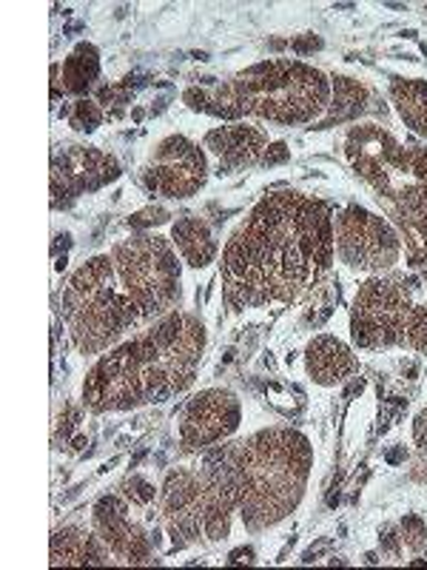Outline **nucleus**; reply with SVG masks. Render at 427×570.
<instances>
[{
    "instance_id": "f257e3e1",
    "label": "nucleus",
    "mask_w": 427,
    "mask_h": 570,
    "mask_svg": "<svg viewBox=\"0 0 427 570\" xmlns=\"http://www.w3.org/2000/svg\"><path fill=\"white\" fill-rule=\"evenodd\" d=\"M334 254L328 203L294 188L262 197L222 248L228 308L294 303L328 277Z\"/></svg>"
},
{
    "instance_id": "f03ea898",
    "label": "nucleus",
    "mask_w": 427,
    "mask_h": 570,
    "mask_svg": "<svg viewBox=\"0 0 427 570\" xmlns=\"http://www.w3.org/2000/svg\"><path fill=\"white\" fill-rule=\"evenodd\" d=\"M206 345L208 331L200 317L166 314L91 365L80 402L91 414H115L171 400L195 385Z\"/></svg>"
},
{
    "instance_id": "7ed1b4c3",
    "label": "nucleus",
    "mask_w": 427,
    "mask_h": 570,
    "mask_svg": "<svg viewBox=\"0 0 427 570\" xmlns=\"http://www.w3.org/2000/svg\"><path fill=\"white\" fill-rule=\"evenodd\" d=\"M314 468L311 440L297 428L274 425L240 442L237 513L248 533L279 525L299 508Z\"/></svg>"
},
{
    "instance_id": "20e7f679",
    "label": "nucleus",
    "mask_w": 427,
    "mask_h": 570,
    "mask_svg": "<svg viewBox=\"0 0 427 570\" xmlns=\"http://www.w3.org/2000/svg\"><path fill=\"white\" fill-rule=\"evenodd\" d=\"M237 451L240 442H220L202 451L197 468H171L160 493V519L175 548L214 544L231 533L237 513Z\"/></svg>"
},
{
    "instance_id": "39448f33",
    "label": "nucleus",
    "mask_w": 427,
    "mask_h": 570,
    "mask_svg": "<svg viewBox=\"0 0 427 570\" xmlns=\"http://www.w3.org/2000/svg\"><path fill=\"white\" fill-rule=\"evenodd\" d=\"M226 120L259 117L277 126L319 124L330 106V78L317 66L271 58L217 83Z\"/></svg>"
},
{
    "instance_id": "423d86ee",
    "label": "nucleus",
    "mask_w": 427,
    "mask_h": 570,
    "mask_svg": "<svg viewBox=\"0 0 427 570\" xmlns=\"http://www.w3.org/2000/svg\"><path fill=\"white\" fill-rule=\"evenodd\" d=\"M63 320L71 345L83 356L115 348L131 328L146 323L117 279L111 254L86 259L71 274L63 292Z\"/></svg>"
},
{
    "instance_id": "0eeeda50",
    "label": "nucleus",
    "mask_w": 427,
    "mask_h": 570,
    "mask_svg": "<svg viewBox=\"0 0 427 570\" xmlns=\"http://www.w3.org/2000/svg\"><path fill=\"white\" fill-rule=\"evenodd\" d=\"M421 288L419 277L399 272L365 279L350 305V340L356 348L427 354V303L416 299Z\"/></svg>"
},
{
    "instance_id": "6e6552de",
    "label": "nucleus",
    "mask_w": 427,
    "mask_h": 570,
    "mask_svg": "<svg viewBox=\"0 0 427 570\" xmlns=\"http://www.w3.org/2000/svg\"><path fill=\"white\" fill-rule=\"evenodd\" d=\"M345 157L379 203L427 220V146H405L385 126L359 124L345 137Z\"/></svg>"
},
{
    "instance_id": "1a4fd4ad",
    "label": "nucleus",
    "mask_w": 427,
    "mask_h": 570,
    "mask_svg": "<svg viewBox=\"0 0 427 570\" xmlns=\"http://www.w3.org/2000/svg\"><path fill=\"white\" fill-rule=\"evenodd\" d=\"M111 263L146 323L166 317L180 305L182 272L171 240L157 234H135L111 248Z\"/></svg>"
},
{
    "instance_id": "9d476101",
    "label": "nucleus",
    "mask_w": 427,
    "mask_h": 570,
    "mask_svg": "<svg viewBox=\"0 0 427 570\" xmlns=\"http://www.w3.org/2000/svg\"><path fill=\"white\" fill-rule=\"evenodd\" d=\"M334 246L339 263L363 274L394 272L401 257V240L394 223L363 206L339 212L334 220Z\"/></svg>"
},
{
    "instance_id": "9b49d317",
    "label": "nucleus",
    "mask_w": 427,
    "mask_h": 570,
    "mask_svg": "<svg viewBox=\"0 0 427 570\" xmlns=\"http://www.w3.org/2000/svg\"><path fill=\"white\" fill-rule=\"evenodd\" d=\"M146 191L166 200H188L200 195L208 180V160L197 142L182 135H171L157 142L140 175Z\"/></svg>"
},
{
    "instance_id": "f8f14e48",
    "label": "nucleus",
    "mask_w": 427,
    "mask_h": 570,
    "mask_svg": "<svg viewBox=\"0 0 427 570\" xmlns=\"http://www.w3.org/2000/svg\"><path fill=\"white\" fill-rule=\"evenodd\" d=\"M242 405L228 389H206L186 402L180 416V448L186 454H202L220 445L240 428Z\"/></svg>"
},
{
    "instance_id": "ddd939ff",
    "label": "nucleus",
    "mask_w": 427,
    "mask_h": 570,
    "mask_svg": "<svg viewBox=\"0 0 427 570\" xmlns=\"http://www.w3.org/2000/svg\"><path fill=\"white\" fill-rule=\"evenodd\" d=\"M120 177L115 155L91 146H66L52 155V208H69L78 197L91 195Z\"/></svg>"
},
{
    "instance_id": "4468645a",
    "label": "nucleus",
    "mask_w": 427,
    "mask_h": 570,
    "mask_svg": "<svg viewBox=\"0 0 427 570\" xmlns=\"http://www.w3.org/2000/svg\"><path fill=\"white\" fill-rule=\"evenodd\" d=\"M95 533L106 542L111 557L123 564H151L155 562V539L137 525L129 513V499L120 493H106L95 502L91 511Z\"/></svg>"
},
{
    "instance_id": "2eb2a0df",
    "label": "nucleus",
    "mask_w": 427,
    "mask_h": 570,
    "mask_svg": "<svg viewBox=\"0 0 427 570\" xmlns=\"http://www.w3.org/2000/svg\"><path fill=\"white\" fill-rule=\"evenodd\" d=\"M202 146L220 160L217 175L228 177L234 171L251 169V166L262 163V155L268 149V135L262 129H257V126L231 124L208 131Z\"/></svg>"
},
{
    "instance_id": "dca6fc26",
    "label": "nucleus",
    "mask_w": 427,
    "mask_h": 570,
    "mask_svg": "<svg viewBox=\"0 0 427 570\" xmlns=\"http://www.w3.org/2000/svg\"><path fill=\"white\" fill-rule=\"evenodd\" d=\"M305 368L317 385H339L359 371V360L354 351L334 334H319L305 348Z\"/></svg>"
},
{
    "instance_id": "f3484780",
    "label": "nucleus",
    "mask_w": 427,
    "mask_h": 570,
    "mask_svg": "<svg viewBox=\"0 0 427 570\" xmlns=\"http://www.w3.org/2000/svg\"><path fill=\"white\" fill-rule=\"evenodd\" d=\"M49 564L52 568H86V564H115L117 559L106 548L98 533H89L80 525H66L52 533L49 542Z\"/></svg>"
},
{
    "instance_id": "a211bd4d",
    "label": "nucleus",
    "mask_w": 427,
    "mask_h": 570,
    "mask_svg": "<svg viewBox=\"0 0 427 570\" xmlns=\"http://www.w3.org/2000/svg\"><path fill=\"white\" fill-rule=\"evenodd\" d=\"M100 78V52L95 43H78L75 52L63 60V63L52 66V100L60 98V89L63 95L71 98H86V91L95 86V80Z\"/></svg>"
},
{
    "instance_id": "6ab92c4d",
    "label": "nucleus",
    "mask_w": 427,
    "mask_h": 570,
    "mask_svg": "<svg viewBox=\"0 0 427 570\" xmlns=\"http://www.w3.org/2000/svg\"><path fill=\"white\" fill-rule=\"evenodd\" d=\"M370 104V91L363 80L348 78V75H334L330 78V106L325 111V117L319 124H314L311 129L325 131L334 129V126L342 124H354L359 117L368 111Z\"/></svg>"
},
{
    "instance_id": "aec40b11",
    "label": "nucleus",
    "mask_w": 427,
    "mask_h": 570,
    "mask_svg": "<svg viewBox=\"0 0 427 570\" xmlns=\"http://www.w3.org/2000/svg\"><path fill=\"white\" fill-rule=\"evenodd\" d=\"M171 243L191 268H206L217 257V240H214L211 226L197 214H186L171 226Z\"/></svg>"
},
{
    "instance_id": "412c9836",
    "label": "nucleus",
    "mask_w": 427,
    "mask_h": 570,
    "mask_svg": "<svg viewBox=\"0 0 427 570\" xmlns=\"http://www.w3.org/2000/svg\"><path fill=\"white\" fill-rule=\"evenodd\" d=\"M388 91L390 100H394L396 115L405 120V126L414 129L416 135L427 137V80L399 78V75H394Z\"/></svg>"
},
{
    "instance_id": "4be33fe9",
    "label": "nucleus",
    "mask_w": 427,
    "mask_h": 570,
    "mask_svg": "<svg viewBox=\"0 0 427 570\" xmlns=\"http://www.w3.org/2000/svg\"><path fill=\"white\" fill-rule=\"evenodd\" d=\"M388 212V220L399 232V240L405 243V257H408L410 268H425L427 266V220L419 214H410L399 206L383 203Z\"/></svg>"
},
{
    "instance_id": "5701e85b",
    "label": "nucleus",
    "mask_w": 427,
    "mask_h": 570,
    "mask_svg": "<svg viewBox=\"0 0 427 570\" xmlns=\"http://www.w3.org/2000/svg\"><path fill=\"white\" fill-rule=\"evenodd\" d=\"M60 117H66L75 131H86V135H89V131H95L103 124V109H100V104H95V100L83 98L78 100V104H71V109L60 111Z\"/></svg>"
},
{
    "instance_id": "b1692460",
    "label": "nucleus",
    "mask_w": 427,
    "mask_h": 570,
    "mask_svg": "<svg viewBox=\"0 0 427 570\" xmlns=\"http://www.w3.org/2000/svg\"><path fill=\"white\" fill-rule=\"evenodd\" d=\"M399 533H401V542H405V548H408L410 553L419 557V553L427 551V525L421 517H416V513L401 517Z\"/></svg>"
},
{
    "instance_id": "393cba45",
    "label": "nucleus",
    "mask_w": 427,
    "mask_h": 570,
    "mask_svg": "<svg viewBox=\"0 0 427 570\" xmlns=\"http://www.w3.org/2000/svg\"><path fill=\"white\" fill-rule=\"evenodd\" d=\"M120 491H123V497L129 499L131 505H140V508L151 505V502H155V499H157L155 485H151V482L146 480V476H140V473H131L129 480H126L123 485H120Z\"/></svg>"
},
{
    "instance_id": "a878e982",
    "label": "nucleus",
    "mask_w": 427,
    "mask_h": 570,
    "mask_svg": "<svg viewBox=\"0 0 427 570\" xmlns=\"http://www.w3.org/2000/svg\"><path fill=\"white\" fill-rule=\"evenodd\" d=\"M379 551H383V559H388V562H401L405 542H401L399 525L383 528V533H379Z\"/></svg>"
},
{
    "instance_id": "bb28decb",
    "label": "nucleus",
    "mask_w": 427,
    "mask_h": 570,
    "mask_svg": "<svg viewBox=\"0 0 427 570\" xmlns=\"http://www.w3.org/2000/svg\"><path fill=\"white\" fill-rule=\"evenodd\" d=\"M169 217H171V214L166 212L162 206H149V208H142V212L131 214L129 228L146 232V228H151V226H162V223H169Z\"/></svg>"
},
{
    "instance_id": "cd10ccee",
    "label": "nucleus",
    "mask_w": 427,
    "mask_h": 570,
    "mask_svg": "<svg viewBox=\"0 0 427 570\" xmlns=\"http://www.w3.org/2000/svg\"><path fill=\"white\" fill-rule=\"evenodd\" d=\"M291 52L294 55H299V58H305V55H314V52H319V49H322V38H319V35H314V32H308V35H299V38H294L291 43Z\"/></svg>"
},
{
    "instance_id": "c85d7f7f",
    "label": "nucleus",
    "mask_w": 427,
    "mask_h": 570,
    "mask_svg": "<svg viewBox=\"0 0 427 570\" xmlns=\"http://www.w3.org/2000/svg\"><path fill=\"white\" fill-rule=\"evenodd\" d=\"M80 422V409H66V416H60L58 428H54V442H66L69 434L78 428Z\"/></svg>"
},
{
    "instance_id": "c756f323",
    "label": "nucleus",
    "mask_w": 427,
    "mask_h": 570,
    "mask_svg": "<svg viewBox=\"0 0 427 570\" xmlns=\"http://www.w3.org/2000/svg\"><path fill=\"white\" fill-rule=\"evenodd\" d=\"M288 160H291V149H288L285 142H271L266 149V155H262V166H268V169H271V166H282V163Z\"/></svg>"
},
{
    "instance_id": "7c9ffc66",
    "label": "nucleus",
    "mask_w": 427,
    "mask_h": 570,
    "mask_svg": "<svg viewBox=\"0 0 427 570\" xmlns=\"http://www.w3.org/2000/svg\"><path fill=\"white\" fill-rule=\"evenodd\" d=\"M414 442L419 454L427 456V409H421L414 420Z\"/></svg>"
},
{
    "instance_id": "2f4dec72",
    "label": "nucleus",
    "mask_w": 427,
    "mask_h": 570,
    "mask_svg": "<svg viewBox=\"0 0 427 570\" xmlns=\"http://www.w3.org/2000/svg\"><path fill=\"white\" fill-rule=\"evenodd\" d=\"M254 548H237V551L228 553V564H254Z\"/></svg>"
},
{
    "instance_id": "473e14b6",
    "label": "nucleus",
    "mask_w": 427,
    "mask_h": 570,
    "mask_svg": "<svg viewBox=\"0 0 427 570\" xmlns=\"http://www.w3.org/2000/svg\"><path fill=\"white\" fill-rule=\"evenodd\" d=\"M405 460H408V451H405V445L390 448L388 454H385V462H388V465H399V462H405Z\"/></svg>"
},
{
    "instance_id": "72a5a7b5",
    "label": "nucleus",
    "mask_w": 427,
    "mask_h": 570,
    "mask_svg": "<svg viewBox=\"0 0 427 570\" xmlns=\"http://www.w3.org/2000/svg\"><path fill=\"white\" fill-rule=\"evenodd\" d=\"M71 248V234H58V237H54V246H52V254L54 257H60V252H69Z\"/></svg>"
},
{
    "instance_id": "f704fd0d",
    "label": "nucleus",
    "mask_w": 427,
    "mask_h": 570,
    "mask_svg": "<svg viewBox=\"0 0 427 570\" xmlns=\"http://www.w3.org/2000/svg\"><path fill=\"white\" fill-rule=\"evenodd\" d=\"M142 117H146V111H142V109H135V111H131V120H135V124H140Z\"/></svg>"
},
{
    "instance_id": "c9c22d12",
    "label": "nucleus",
    "mask_w": 427,
    "mask_h": 570,
    "mask_svg": "<svg viewBox=\"0 0 427 570\" xmlns=\"http://www.w3.org/2000/svg\"><path fill=\"white\" fill-rule=\"evenodd\" d=\"M86 445V436H78V440H75V445H71V448H75V451H80V448H83Z\"/></svg>"
},
{
    "instance_id": "e433bc0d",
    "label": "nucleus",
    "mask_w": 427,
    "mask_h": 570,
    "mask_svg": "<svg viewBox=\"0 0 427 570\" xmlns=\"http://www.w3.org/2000/svg\"><path fill=\"white\" fill-rule=\"evenodd\" d=\"M421 283H425V288H427V266L421 268Z\"/></svg>"
}]
</instances>
